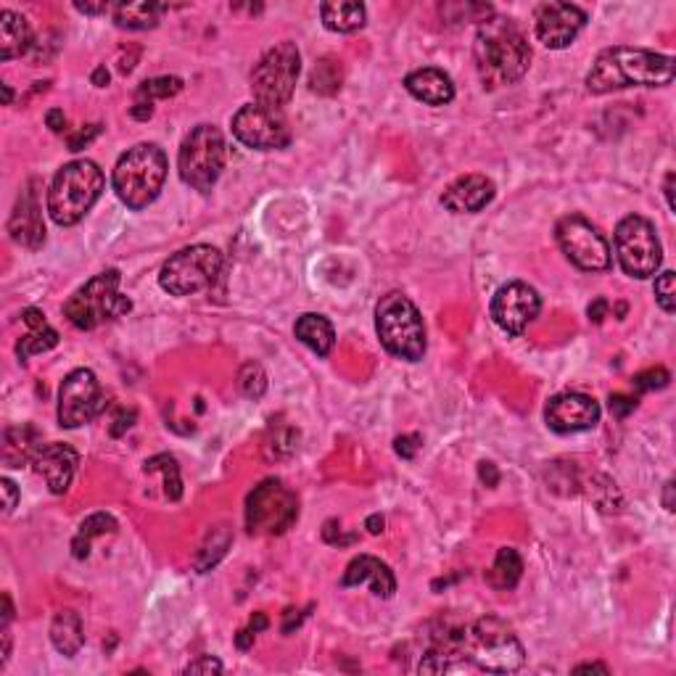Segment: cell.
Wrapping results in <instances>:
<instances>
[{"label": "cell", "instance_id": "6f0895ef", "mask_svg": "<svg viewBox=\"0 0 676 676\" xmlns=\"http://www.w3.org/2000/svg\"><path fill=\"white\" fill-rule=\"evenodd\" d=\"M574 671L576 674H579V671H603V674H608V666H605V663H581Z\"/></svg>", "mask_w": 676, "mask_h": 676}, {"label": "cell", "instance_id": "9a60e30c", "mask_svg": "<svg viewBox=\"0 0 676 676\" xmlns=\"http://www.w3.org/2000/svg\"><path fill=\"white\" fill-rule=\"evenodd\" d=\"M233 135L243 146L257 148V151H275V148H286L291 143V130H288L283 111L262 106V103H249L236 111Z\"/></svg>", "mask_w": 676, "mask_h": 676}, {"label": "cell", "instance_id": "d6a6232c", "mask_svg": "<svg viewBox=\"0 0 676 676\" xmlns=\"http://www.w3.org/2000/svg\"><path fill=\"white\" fill-rule=\"evenodd\" d=\"M230 542H233V537H230V531L225 529V526L214 529L212 534L206 537V542L201 544L199 555H196V571H199V574H206L209 568L217 566V563L225 558Z\"/></svg>", "mask_w": 676, "mask_h": 676}, {"label": "cell", "instance_id": "83f0119b", "mask_svg": "<svg viewBox=\"0 0 676 676\" xmlns=\"http://www.w3.org/2000/svg\"><path fill=\"white\" fill-rule=\"evenodd\" d=\"M294 333L304 346H309L320 357H328L333 344H336V331H333L331 320L323 315H315V312H307V315L299 317Z\"/></svg>", "mask_w": 676, "mask_h": 676}, {"label": "cell", "instance_id": "2e32d148", "mask_svg": "<svg viewBox=\"0 0 676 676\" xmlns=\"http://www.w3.org/2000/svg\"><path fill=\"white\" fill-rule=\"evenodd\" d=\"M539 309H542L539 294L529 283H521V280L502 286L492 299L494 323L510 336H521L537 320Z\"/></svg>", "mask_w": 676, "mask_h": 676}, {"label": "cell", "instance_id": "cb8c5ba5", "mask_svg": "<svg viewBox=\"0 0 676 676\" xmlns=\"http://www.w3.org/2000/svg\"><path fill=\"white\" fill-rule=\"evenodd\" d=\"M22 320L30 331H27V336H22V341L16 344V354H19V360H30V357H35V354L51 352L53 346L59 344V333L53 331L51 325H48V320H45V315L40 312V309L27 307L22 312Z\"/></svg>", "mask_w": 676, "mask_h": 676}, {"label": "cell", "instance_id": "277c9868", "mask_svg": "<svg viewBox=\"0 0 676 676\" xmlns=\"http://www.w3.org/2000/svg\"><path fill=\"white\" fill-rule=\"evenodd\" d=\"M103 172L90 159L69 162L56 172L48 191V212L56 225H77L103 193Z\"/></svg>", "mask_w": 676, "mask_h": 676}, {"label": "cell", "instance_id": "4fadbf2b", "mask_svg": "<svg viewBox=\"0 0 676 676\" xmlns=\"http://www.w3.org/2000/svg\"><path fill=\"white\" fill-rule=\"evenodd\" d=\"M555 238H558L560 251L566 254L568 262L576 265L584 272H605L610 267V246L605 236L584 220L581 214H568L558 222L555 228Z\"/></svg>", "mask_w": 676, "mask_h": 676}, {"label": "cell", "instance_id": "b9f144b4", "mask_svg": "<svg viewBox=\"0 0 676 676\" xmlns=\"http://www.w3.org/2000/svg\"><path fill=\"white\" fill-rule=\"evenodd\" d=\"M0 489H3V513H14L16 502H19V489H16L14 481H8V478H0Z\"/></svg>", "mask_w": 676, "mask_h": 676}, {"label": "cell", "instance_id": "52a82bcc", "mask_svg": "<svg viewBox=\"0 0 676 676\" xmlns=\"http://www.w3.org/2000/svg\"><path fill=\"white\" fill-rule=\"evenodd\" d=\"M119 283H122L119 270H106L88 280L82 288H77L69 296V302L64 304V315H67L69 323L80 331H93L98 325L127 315L133 304L127 296L119 294Z\"/></svg>", "mask_w": 676, "mask_h": 676}, {"label": "cell", "instance_id": "f5cc1de1", "mask_svg": "<svg viewBox=\"0 0 676 676\" xmlns=\"http://www.w3.org/2000/svg\"><path fill=\"white\" fill-rule=\"evenodd\" d=\"M93 85H96V88H106V85H109V72H106V67H96V72H93Z\"/></svg>", "mask_w": 676, "mask_h": 676}, {"label": "cell", "instance_id": "74e56055", "mask_svg": "<svg viewBox=\"0 0 676 676\" xmlns=\"http://www.w3.org/2000/svg\"><path fill=\"white\" fill-rule=\"evenodd\" d=\"M655 299L663 307V312H669L674 315L676 309V275L671 270L661 272L658 278H655Z\"/></svg>", "mask_w": 676, "mask_h": 676}, {"label": "cell", "instance_id": "60d3db41", "mask_svg": "<svg viewBox=\"0 0 676 676\" xmlns=\"http://www.w3.org/2000/svg\"><path fill=\"white\" fill-rule=\"evenodd\" d=\"M637 410V399L626 397V394H613L610 397V412L616 415V418H626L629 412Z\"/></svg>", "mask_w": 676, "mask_h": 676}, {"label": "cell", "instance_id": "f907efd6", "mask_svg": "<svg viewBox=\"0 0 676 676\" xmlns=\"http://www.w3.org/2000/svg\"><path fill=\"white\" fill-rule=\"evenodd\" d=\"M236 645L241 647V650H249L251 645H254V632L251 629H243V632L236 634Z\"/></svg>", "mask_w": 676, "mask_h": 676}, {"label": "cell", "instance_id": "8fae6325", "mask_svg": "<svg viewBox=\"0 0 676 676\" xmlns=\"http://www.w3.org/2000/svg\"><path fill=\"white\" fill-rule=\"evenodd\" d=\"M299 502L291 489L278 478H267L246 500V529L257 537H278L296 523Z\"/></svg>", "mask_w": 676, "mask_h": 676}, {"label": "cell", "instance_id": "4dcf8cb0", "mask_svg": "<svg viewBox=\"0 0 676 676\" xmlns=\"http://www.w3.org/2000/svg\"><path fill=\"white\" fill-rule=\"evenodd\" d=\"M521 574L523 560L521 555H518V550H513V547H502V550L497 552V558H494V566L489 568V574H486V581H489L494 589L505 592V589H513L515 584L521 581Z\"/></svg>", "mask_w": 676, "mask_h": 676}, {"label": "cell", "instance_id": "11a10c76", "mask_svg": "<svg viewBox=\"0 0 676 676\" xmlns=\"http://www.w3.org/2000/svg\"><path fill=\"white\" fill-rule=\"evenodd\" d=\"M663 507H666V510H674V481L666 484V492H663Z\"/></svg>", "mask_w": 676, "mask_h": 676}, {"label": "cell", "instance_id": "ba28073f", "mask_svg": "<svg viewBox=\"0 0 676 676\" xmlns=\"http://www.w3.org/2000/svg\"><path fill=\"white\" fill-rule=\"evenodd\" d=\"M299 69H302V56L291 40H283L275 48H270L251 72L254 103H262V106L278 111L283 109L294 96Z\"/></svg>", "mask_w": 676, "mask_h": 676}, {"label": "cell", "instance_id": "603a6c76", "mask_svg": "<svg viewBox=\"0 0 676 676\" xmlns=\"http://www.w3.org/2000/svg\"><path fill=\"white\" fill-rule=\"evenodd\" d=\"M405 88L412 98H418L428 106H444L455 98V85L449 80V74L434 67L415 69L407 74Z\"/></svg>", "mask_w": 676, "mask_h": 676}, {"label": "cell", "instance_id": "5b68a950", "mask_svg": "<svg viewBox=\"0 0 676 676\" xmlns=\"http://www.w3.org/2000/svg\"><path fill=\"white\" fill-rule=\"evenodd\" d=\"M111 180L122 204L130 209H146L162 193L167 180V156L154 143H138L119 156Z\"/></svg>", "mask_w": 676, "mask_h": 676}, {"label": "cell", "instance_id": "f35d334b", "mask_svg": "<svg viewBox=\"0 0 676 676\" xmlns=\"http://www.w3.org/2000/svg\"><path fill=\"white\" fill-rule=\"evenodd\" d=\"M671 381V375L666 368H650L642 370V373L634 375V389L637 391H655V389H666Z\"/></svg>", "mask_w": 676, "mask_h": 676}, {"label": "cell", "instance_id": "1f68e13d", "mask_svg": "<svg viewBox=\"0 0 676 676\" xmlns=\"http://www.w3.org/2000/svg\"><path fill=\"white\" fill-rule=\"evenodd\" d=\"M106 534H117V521H114L109 513H96V515H90V518H85L80 531H77V537H74V542H72L74 558L77 560L88 558L93 539L106 537Z\"/></svg>", "mask_w": 676, "mask_h": 676}, {"label": "cell", "instance_id": "d4e9b609", "mask_svg": "<svg viewBox=\"0 0 676 676\" xmlns=\"http://www.w3.org/2000/svg\"><path fill=\"white\" fill-rule=\"evenodd\" d=\"M32 48V30L27 19L14 11H0V59L11 61Z\"/></svg>", "mask_w": 676, "mask_h": 676}, {"label": "cell", "instance_id": "c3c4849f", "mask_svg": "<svg viewBox=\"0 0 676 676\" xmlns=\"http://www.w3.org/2000/svg\"><path fill=\"white\" fill-rule=\"evenodd\" d=\"M478 476H481V481H484L486 486H497V481H500V473H497V468H494L492 463H481Z\"/></svg>", "mask_w": 676, "mask_h": 676}, {"label": "cell", "instance_id": "d6986e66", "mask_svg": "<svg viewBox=\"0 0 676 676\" xmlns=\"http://www.w3.org/2000/svg\"><path fill=\"white\" fill-rule=\"evenodd\" d=\"M37 180H30L24 185V191L16 199L11 220H8V233L19 246L24 249H40L45 241V222L40 212V201H37Z\"/></svg>", "mask_w": 676, "mask_h": 676}, {"label": "cell", "instance_id": "f6af8a7d", "mask_svg": "<svg viewBox=\"0 0 676 676\" xmlns=\"http://www.w3.org/2000/svg\"><path fill=\"white\" fill-rule=\"evenodd\" d=\"M587 315H589V320H592V323L600 325L605 317H608V302H605V299H595V302L589 304Z\"/></svg>", "mask_w": 676, "mask_h": 676}, {"label": "cell", "instance_id": "e575fe53", "mask_svg": "<svg viewBox=\"0 0 676 676\" xmlns=\"http://www.w3.org/2000/svg\"><path fill=\"white\" fill-rule=\"evenodd\" d=\"M143 471L164 473V494H167V500H172V502L180 500V494H183V481H180V468H177L175 457L172 455L151 457Z\"/></svg>", "mask_w": 676, "mask_h": 676}, {"label": "cell", "instance_id": "ee69618b", "mask_svg": "<svg viewBox=\"0 0 676 676\" xmlns=\"http://www.w3.org/2000/svg\"><path fill=\"white\" fill-rule=\"evenodd\" d=\"M420 449V436H399L397 439V455H402L405 460H412L418 455Z\"/></svg>", "mask_w": 676, "mask_h": 676}, {"label": "cell", "instance_id": "30bf717a", "mask_svg": "<svg viewBox=\"0 0 676 676\" xmlns=\"http://www.w3.org/2000/svg\"><path fill=\"white\" fill-rule=\"evenodd\" d=\"M222 270V254L214 246H188L164 262L159 286L172 296H193L209 288Z\"/></svg>", "mask_w": 676, "mask_h": 676}, {"label": "cell", "instance_id": "9c48e42d", "mask_svg": "<svg viewBox=\"0 0 676 676\" xmlns=\"http://www.w3.org/2000/svg\"><path fill=\"white\" fill-rule=\"evenodd\" d=\"M177 169L185 185L201 193L212 191L225 169V138L220 130L214 125L193 127L180 146Z\"/></svg>", "mask_w": 676, "mask_h": 676}, {"label": "cell", "instance_id": "db71d44e", "mask_svg": "<svg viewBox=\"0 0 676 676\" xmlns=\"http://www.w3.org/2000/svg\"><path fill=\"white\" fill-rule=\"evenodd\" d=\"M663 191H666V199H669V209H676L674 204V172L666 175V185H663Z\"/></svg>", "mask_w": 676, "mask_h": 676}, {"label": "cell", "instance_id": "ac0fdd59", "mask_svg": "<svg viewBox=\"0 0 676 676\" xmlns=\"http://www.w3.org/2000/svg\"><path fill=\"white\" fill-rule=\"evenodd\" d=\"M587 14L571 3H544L537 11V37L552 51H563L584 30Z\"/></svg>", "mask_w": 676, "mask_h": 676}, {"label": "cell", "instance_id": "ffe728a7", "mask_svg": "<svg viewBox=\"0 0 676 676\" xmlns=\"http://www.w3.org/2000/svg\"><path fill=\"white\" fill-rule=\"evenodd\" d=\"M35 471L45 478V484L51 489L53 494H64L72 486V478L77 473V465H80V457L74 452L69 444H59V441H53V444H43V447L37 449L35 460Z\"/></svg>", "mask_w": 676, "mask_h": 676}, {"label": "cell", "instance_id": "bcb514c9", "mask_svg": "<svg viewBox=\"0 0 676 676\" xmlns=\"http://www.w3.org/2000/svg\"><path fill=\"white\" fill-rule=\"evenodd\" d=\"M74 8H77V11H82V14H90V16H96V14H111V3H74Z\"/></svg>", "mask_w": 676, "mask_h": 676}, {"label": "cell", "instance_id": "6da1fadb", "mask_svg": "<svg viewBox=\"0 0 676 676\" xmlns=\"http://www.w3.org/2000/svg\"><path fill=\"white\" fill-rule=\"evenodd\" d=\"M674 72V56L616 45L595 59L587 74V90L605 96L624 88H663L674 80Z\"/></svg>", "mask_w": 676, "mask_h": 676}, {"label": "cell", "instance_id": "836d02e7", "mask_svg": "<svg viewBox=\"0 0 676 676\" xmlns=\"http://www.w3.org/2000/svg\"><path fill=\"white\" fill-rule=\"evenodd\" d=\"M309 90L320 93V96H333L341 90V64L331 56H325L315 64L312 74H309Z\"/></svg>", "mask_w": 676, "mask_h": 676}, {"label": "cell", "instance_id": "9f6ffc18", "mask_svg": "<svg viewBox=\"0 0 676 676\" xmlns=\"http://www.w3.org/2000/svg\"><path fill=\"white\" fill-rule=\"evenodd\" d=\"M267 629V618L262 616V613H257V616L251 618V632L257 634V632H265Z\"/></svg>", "mask_w": 676, "mask_h": 676}, {"label": "cell", "instance_id": "ab89813d", "mask_svg": "<svg viewBox=\"0 0 676 676\" xmlns=\"http://www.w3.org/2000/svg\"><path fill=\"white\" fill-rule=\"evenodd\" d=\"M220 671L222 663L217 658H212V655H201V658H196V661L185 666V674H220Z\"/></svg>", "mask_w": 676, "mask_h": 676}, {"label": "cell", "instance_id": "816d5d0a", "mask_svg": "<svg viewBox=\"0 0 676 676\" xmlns=\"http://www.w3.org/2000/svg\"><path fill=\"white\" fill-rule=\"evenodd\" d=\"M365 526H368V531L370 534H381L383 531V526H386V521H383V515H370L368 518V523H365Z\"/></svg>", "mask_w": 676, "mask_h": 676}, {"label": "cell", "instance_id": "680465c9", "mask_svg": "<svg viewBox=\"0 0 676 676\" xmlns=\"http://www.w3.org/2000/svg\"><path fill=\"white\" fill-rule=\"evenodd\" d=\"M11 101H14V93H11L8 85H3V103H11Z\"/></svg>", "mask_w": 676, "mask_h": 676}, {"label": "cell", "instance_id": "44dd1931", "mask_svg": "<svg viewBox=\"0 0 676 676\" xmlns=\"http://www.w3.org/2000/svg\"><path fill=\"white\" fill-rule=\"evenodd\" d=\"M494 193V183L486 175H465L441 193V204L455 214H473L492 204Z\"/></svg>", "mask_w": 676, "mask_h": 676}, {"label": "cell", "instance_id": "7dc6e473", "mask_svg": "<svg viewBox=\"0 0 676 676\" xmlns=\"http://www.w3.org/2000/svg\"><path fill=\"white\" fill-rule=\"evenodd\" d=\"M48 127H51L53 133H61L64 127H67V117H64V111L61 109H51L48 111V117H45Z\"/></svg>", "mask_w": 676, "mask_h": 676}, {"label": "cell", "instance_id": "e0dca14e", "mask_svg": "<svg viewBox=\"0 0 676 676\" xmlns=\"http://www.w3.org/2000/svg\"><path fill=\"white\" fill-rule=\"evenodd\" d=\"M544 418L555 434H579V431H589L600 423V405L587 394L566 391V394L550 399Z\"/></svg>", "mask_w": 676, "mask_h": 676}, {"label": "cell", "instance_id": "f1b7e54d", "mask_svg": "<svg viewBox=\"0 0 676 676\" xmlns=\"http://www.w3.org/2000/svg\"><path fill=\"white\" fill-rule=\"evenodd\" d=\"M51 642L53 647H56L61 655H67V658L80 653L82 642H85L80 613H74V610H59L51 624Z\"/></svg>", "mask_w": 676, "mask_h": 676}, {"label": "cell", "instance_id": "8992f818", "mask_svg": "<svg viewBox=\"0 0 676 676\" xmlns=\"http://www.w3.org/2000/svg\"><path fill=\"white\" fill-rule=\"evenodd\" d=\"M375 331L383 349L399 360L418 362L426 354V325L418 307L399 291H391L375 307Z\"/></svg>", "mask_w": 676, "mask_h": 676}, {"label": "cell", "instance_id": "484cf974", "mask_svg": "<svg viewBox=\"0 0 676 676\" xmlns=\"http://www.w3.org/2000/svg\"><path fill=\"white\" fill-rule=\"evenodd\" d=\"M320 16H323V24L331 32L349 35V32H357L365 27L368 11L357 0H331V3L320 6Z\"/></svg>", "mask_w": 676, "mask_h": 676}, {"label": "cell", "instance_id": "3957f363", "mask_svg": "<svg viewBox=\"0 0 676 676\" xmlns=\"http://www.w3.org/2000/svg\"><path fill=\"white\" fill-rule=\"evenodd\" d=\"M460 653L476 669L489 674H513L526 661L518 634L497 616H484L460 632Z\"/></svg>", "mask_w": 676, "mask_h": 676}, {"label": "cell", "instance_id": "5bb4252c", "mask_svg": "<svg viewBox=\"0 0 676 676\" xmlns=\"http://www.w3.org/2000/svg\"><path fill=\"white\" fill-rule=\"evenodd\" d=\"M106 407L101 383L88 368H77L61 381L59 389V426L80 428L96 420Z\"/></svg>", "mask_w": 676, "mask_h": 676}, {"label": "cell", "instance_id": "8d00e7d4", "mask_svg": "<svg viewBox=\"0 0 676 676\" xmlns=\"http://www.w3.org/2000/svg\"><path fill=\"white\" fill-rule=\"evenodd\" d=\"M238 389L246 399H262L267 391V373L259 362H246L238 373Z\"/></svg>", "mask_w": 676, "mask_h": 676}, {"label": "cell", "instance_id": "7c38bea8", "mask_svg": "<svg viewBox=\"0 0 676 676\" xmlns=\"http://www.w3.org/2000/svg\"><path fill=\"white\" fill-rule=\"evenodd\" d=\"M616 254L629 278H650L663 262V249L653 222L629 214L616 228Z\"/></svg>", "mask_w": 676, "mask_h": 676}, {"label": "cell", "instance_id": "f546056e", "mask_svg": "<svg viewBox=\"0 0 676 676\" xmlns=\"http://www.w3.org/2000/svg\"><path fill=\"white\" fill-rule=\"evenodd\" d=\"M164 11L167 6H159V3H117L111 8V16L122 30H151L159 24V16Z\"/></svg>", "mask_w": 676, "mask_h": 676}, {"label": "cell", "instance_id": "681fc988", "mask_svg": "<svg viewBox=\"0 0 676 676\" xmlns=\"http://www.w3.org/2000/svg\"><path fill=\"white\" fill-rule=\"evenodd\" d=\"M130 114H133L135 119H140V122H143V119H151V114H154V106H151V103H135L133 106V111H130Z\"/></svg>", "mask_w": 676, "mask_h": 676}, {"label": "cell", "instance_id": "7bdbcfd3", "mask_svg": "<svg viewBox=\"0 0 676 676\" xmlns=\"http://www.w3.org/2000/svg\"><path fill=\"white\" fill-rule=\"evenodd\" d=\"M98 133H101V125H90L85 127V130H80V133L69 138V151H80V148L88 146L90 140L96 138Z\"/></svg>", "mask_w": 676, "mask_h": 676}, {"label": "cell", "instance_id": "7402d4cb", "mask_svg": "<svg viewBox=\"0 0 676 676\" xmlns=\"http://www.w3.org/2000/svg\"><path fill=\"white\" fill-rule=\"evenodd\" d=\"M360 584H370L373 595L383 597V600L397 592V579L391 574V568L373 555H360L346 566L341 587H360Z\"/></svg>", "mask_w": 676, "mask_h": 676}, {"label": "cell", "instance_id": "7a4b0ae2", "mask_svg": "<svg viewBox=\"0 0 676 676\" xmlns=\"http://www.w3.org/2000/svg\"><path fill=\"white\" fill-rule=\"evenodd\" d=\"M473 56H476L478 77L489 90L518 82L529 72L531 64L529 40L510 19H502V16H494L478 27Z\"/></svg>", "mask_w": 676, "mask_h": 676}, {"label": "cell", "instance_id": "4316f807", "mask_svg": "<svg viewBox=\"0 0 676 676\" xmlns=\"http://www.w3.org/2000/svg\"><path fill=\"white\" fill-rule=\"evenodd\" d=\"M43 441L37 436L35 426L8 428L3 434V460L8 468H22V463H32Z\"/></svg>", "mask_w": 676, "mask_h": 676}, {"label": "cell", "instance_id": "d590c367", "mask_svg": "<svg viewBox=\"0 0 676 676\" xmlns=\"http://www.w3.org/2000/svg\"><path fill=\"white\" fill-rule=\"evenodd\" d=\"M183 90V80L180 77H151V80L140 82L135 90V98L140 103L159 101V98H172Z\"/></svg>", "mask_w": 676, "mask_h": 676}]
</instances>
